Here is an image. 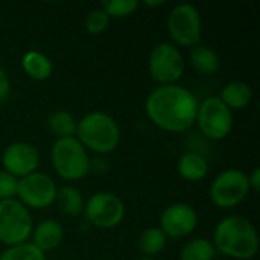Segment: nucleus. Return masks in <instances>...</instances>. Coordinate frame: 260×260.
Returning <instances> with one entry per match:
<instances>
[{
	"instance_id": "1",
	"label": "nucleus",
	"mask_w": 260,
	"mask_h": 260,
	"mask_svg": "<svg viewBox=\"0 0 260 260\" xmlns=\"http://www.w3.org/2000/svg\"><path fill=\"white\" fill-rule=\"evenodd\" d=\"M198 98L180 84L158 85L145 101V113L157 128L180 134L195 125Z\"/></svg>"
},
{
	"instance_id": "2",
	"label": "nucleus",
	"mask_w": 260,
	"mask_h": 260,
	"mask_svg": "<svg viewBox=\"0 0 260 260\" xmlns=\"http://www.w3.org/2000/svg\"><path fill=\"white\" fill-rule=\"evenodd\" d=\"M212 244L216 253H221L225 257L251 260L259 253V233L250 219L232 215L216 224Z\"/></svg>"
},
{
	"instance_id": "3",
	"label": "nucleus",
	"mask_w": 260,
	"mask_h": 260,
	"mask_svg": "<svg viewBox=\"0 0 260 260\" xmlns=\"http://www.w3.org/2000/svg\"><path fill=\"white\" fill-rule=\"evenodd\" d=\"M75 137L87 151L107 155L117 149L122 131L111 114L104 111H90L78 120Z\"/></svg>"
},
{
	"instance_id": "4",
	"label": "nucleus",
	"mask_w": 260,
	"mask_h": 260,
	"mask_svg": "<svg viewBox=\"0 0 260 260\" xmlns=\"http://www.w3.org/2000/svg\"><path fill=\"white\" fill-rule=\"evenodd\" d=\"M50 163L56 175L66 181H79L91 171L88 151L76 137L56 139L50 148Z\"/></svg>"
},
{
	"instance_id": "5",
	"label": "nucleus",
	"mask_w": 260,
	"mask_h": 260,
	"mask_svg": "<svg viewBox=\"0 0 260 260\" xmlns=\"http://www.w3.org/2000/svg\"><path fill=\"white\" fill-rule=\"evenodd\" d=\"M34 221L29 209L17 198L0 201V244L14 247L29 242Z\"/></svg>"
},
{
	"instance_id": "6",
	"label": "nucleus",
	"mask_w": 260,
	"mask_h": 260,
	"mask_svg": "<svg viewBox=\"0 0 260 260\" xmlns=\"http://www.w3.org/2000/svg\"><path fill=\"white\" fill-rule=\"evenodd\" d=\"M195 125L200 133L213 142L224 140L230 136L235 119L233 111H230L219 96H209L198 104Z\"/></svg>"
},
{
	"instance_id": "7",
	"label": "nucleus",
	"mask_w": 260,
	"mask_h": 260,
	"mask_svg": "<svg viewBox=\"0 0 260 260\" xmlns=\"http://www.w3.org/2000/svg\"><path fill=\"white\" fill-rule=\"evenodd\" d=\"M168 32L177 47H195L201 41L203 18L197 6L190 3L177 5L168 17Z\"/></svg>"
},
{
	"instance_id": "8",
	"label": "nucleus",
	"mask_w": 260,
	"mask_h": 260,
	"mask_svg": "<svg viewBox=\"0 0 260 260\" xmlns=\"http://www.w3.org/2000/svg\"><path fill=\"white\" fill-rule=\"evenodd\" d=\"M248 177L241 169H225L219 172L209 189L212 203L222 210H230L239 206L250 195Z\"/></svg>"
},
{
	"instance_id": "9",
	"label": "nucleus",
	"mask_w": 260,
	"mask_h": 260,
	"mask_svg": "<svg viewBox=\"0 0 260 260\" xmlns=\"http://www.w3.org/2000/svg\"><path fill=\"white\" fill-rule=\"evenodd\" d=\"M148 70L151 78L160 85L178 84L186 70L181 50L172 43H158L149 53Z\"/></svg>"
},
{
	"instance_id": "10",
	"label": "nucleus",
	"mask_w": 260,
	"mask_h": 260,
	"mask_svg": "<svg viewBox=\"0 0 260 260\" xmlns=\"http://www.w3.org/2000/svg\"><path fill=\"white\" fill-rule=\"evenodd\" d=\"M126 209L123 201L113 192H96L93 193L84 206V218L85 221L102 230H110L117 227L125 218Z\"/></svg>"
},
{
	"instance_id": "11",
	"label": "nucleus",
	"mask_w": 260,
	"mask_h": 260,
	"mask_svg": "<svg viewBox=\"0 0 260 260\" xmlns=\"http://www.w3.org/2000/svg\"><path fill=\"white\" fill-rule=\"evenodd\" d=\"M56 193L58 186L53 178L44 172L37 171L18 180L15 198L29 210H43L55 203Z\"/></svg>"
},
{
	"instance_id": "12",
	"label": "nucleus",
	"mask_w": 260,
	"mask_h": 260,
	"mask_svg": "<svg viewBox=\"0 0 260 260\" xmlns=\"http://www.w3.org/2000/svg\"><path fill=\"white\" fill-rule=\"evenodd\" d=\"M198 221V213L190 204L174 203L161 212L158 229L166 235V238L183 239L197 230Z\"/></svg>"
},
{
	"instance_id": "13",
	"label": "nucleus",
	"mask_w": 260,
	"mask_h": 260,
	"mask_svg": "<svg viewBox=\"0 0 260 260\" xmlns=\"http://www.w3.org/2000/svg\"><path fill=\"white\" fill-rule=\"evenodd\" d=\"M3 171L15 177L17 180L24 178L38 171L40 152L34 143L29 142H14L2 154Z\"/></svg>"
},
{
	"instance_id": "14",
	"label": "nucleus",
	"mask_w": 260,
	"mask_h": 260,
	"mask_svg": "<svg viewBox=\"0 0 260 260\" xmlns=\"http://www.w3.org/2000/svg\"><path fill=\"white\" fill-rule=\"evenodd\" d=\"M32 244L44 254L56 250L64 241V229L55 219H44L32 230Z\"/></svg>"
},
{
	"instance_id": "15",
	"label": "nucleus",
	"mask_w": 260,
	"mask_h": 260,
	"mask_svg": "<svg viewBox=\"0 0 260 260\" xmlns=\"http://www.w3.org/2000/svg\"><path fill=\"white\" fill-rule=\"evenodd\" d=\"M219 99L230 111H239L251 104L253 88L245 81H232L224 85Z\"/></svg>"
},
{
	"instance_id": "16",
	"label": "nucleus",
	"mask_w": 260,
	"mask_h": 260,
	"mask_svg": "<svg viewBox=\"0 0 260 260\" xmlns=\"http://www.w3.org/2000/svg\"><path fill=\"white\" fill-rule=\"evenodd\" d=\"M177 171L180 177L186 181L197 183L209 175V161L204 155L198 152H186L178 158Z\"/></svg>"
},
{
	"instance_id": "17",
	"label": "nucleus",
	"mask_w": 260,
	"mask_h": 260,
	"mask_svg": "<svg viewBox=\"0 0 260 260\" xmlns=\"http://www.w3.org/2000/svg\"><path fill=\"white\" fill-rule=\"evenodd\" d=\"M23 72L34 81H46L53 73V62L50 58L38 50H29L21 58Z\"/></svg>"
},
{
	"instance_id": "18",
	"label": "nucleus",
	"mask_w": 260,
	"mask_h": 260,
	"mask_svg": "<svg viewBox=\"0 0 260 260\" xmlns=\"http://www.w3.org/2000/svg\"><path fill=\"white\" fill-rule=\"evenodd\" d=\"M189 61L192 67L201 75H215L221 69L219 55L209 46L198 44L190 49Z\"/></svg>"
},
{
	"instance_id": "19",
	"label": "nucleus",
	"mask_w": 260,
	"mask_h": 260,
	"mask_svg": "<svg viewBox=\"0 0 260 260\" xmlns=\"http://www.w3.org/2000/svg\"><path fill=\"white\" fill-rule=\"evenodd\" d=\"M55 204L58 206V209L62 215L70 216V218H76V216L82 215L85 200H84V197L78 187L62 186V187H58Z\"/></svg>"
},
{
	"instance_id": "20",
	"label": "nucleus",
	"mask_w": 260,
	"mask_h": 260,
	"mask_svg": "<svg viewBox=\"0 0 260 260\" xmlns=\"http://www.w3.org/2000/svg\"><path fill=\"white\" fill-rule=\"evenodd\" d=\"M166 244L168 238L158 227L145 229L137 239V248L146 257H154L160 254L166 248Z\"/></svg>"
},
{
	"instance_id": "21",
	"label": "nucleus",
	"mask_w": 260,
	"mask_h": 260,
	"mask_svg": "<svg viewBox=\"0 0 260 260\" xmlns=\"http://www.w3.org/2000/svg\"><path fill=\"white\" fill-rule=\"evenodd\" d=\"M78 120L67 110H56L47 117V128L56 139L75 137Z\"/></svg>"
},
{
	"instance_id": "22",
	"label": "nucleus",
	"mask_w": 260,
	"mask_h": 260,
	"mask_svg": "<svg viewBox=\"0 0 260 260\" xmlns=\"http://www.w3.org/2000/svg\"><path fill=\"white\" fill-rule=\"evenodd\" d=\"M216 250L210 239L195 238L183 245L180 251V260H215Z\"/></svg>"
},
{
	"instance_id": "23",
	"label": "nucleus",
	"mask_w": 260,
	"mask_h": 260,
	"mask_svg": "<svg viewBox=\"0 0 260 260\" xmlns=\"http://www.w3.org/2000/svg\"><path fill=\"white\" fill-rule=\"evenodd\" d=\"M0 260H46V254L32 242H24L14 247H6L0 254Z\"/></svg>"
},
{
	"instance_id": "24",
	"label": "nucleus",
	"mask_w": 260,
	"mask_h": 260,
	"mask_svg": "<svg viewBox=\"0 0 260 260\" xmlns=\"http://www.w3.org/2000/svg\"><path fill=\"white\" fill-rule=\"evenodd\" d=\"M105 14L111 18H122V17H128L133 12H136V9L139 8V2L137 0H107L102 2L101 6Z\"/></svg>"
},
{
	"instance_id": "25",
	"label": "nucleus",
	"mask_w": 260,
	"mask_h": 260,
	"mask_svg": "<svg viewBox=\"0 0 260 260\" xmlns=\"http://www.w3.org/2000/svg\"><path fill=\"white\" fill-rule=\"evenodd\" d=\"M110 24V17L105 14L102 8L93 9L87 17H85V29L91 35H99L104 30H107Z\"/></svg>"
},
{
	"instance_id": "26",
	"label": "nucleus",
	"mask_w": 260,
	"mask_h": 260,
	"mask_svg": "<svg viewBox=\"0 0 260 260\" xmlns=\"http://www.w3.org/2000/svg\"><path fill=\"white\" fill-rule=\"evenodd\" d=\"M17 186H18V180L2 169L0 171V201L15 198Z\"/></svg>"
},
{
	"instance_id": "27",
	"label": "nucleus",
	"mask_w": 260,
	"mask_h": 260,
	"mask_svg": "<svg viewBox=\"0 0 260 260\" xmlns=\"http://www.w3.org/2000/svg\"><path fill=\"white\" fill-rule=\"evenodd\" d=\"M11 94V81L3 67H0V104L8 101Z\"/></svg>"
},
{
	"instance_id": "28",
	"label": "nucleus",
	"mask_w": 260,
	"mask_h": 260,
	"mask_svg": "<svg viewBox=\"0 0 260 260\" xmlns=\"http://www.w3.org/2000/svg\"><path fill=\"white\" fill-rule=\"evenodd\" d=\"M248 177V184H250V190L253 192H259L260 190V169L254 168L250 174H247Z\"/></svg>"
},
{
	"instance_id": "29",
	"label": "nucleus",
	"mask_w": 260,
	"mask_h": 260,
	"mask_svg": "<svg viewBox=\"0 0 260 260\" xmlns=\"http://www.w3.org/2000/svg\"><path fill=\"white\" fill-rule=\"evenodd\" d=\"M148 8H158V6H165V0H157V2H145L143 3Z\"/></svg>"
},
{
	"instance_id": "30",
	"label": "nucleus",
	"mask_w": 260,
	"mask_h": 260,
	"mask_svg": "<svg viewBox=\"0 0 260 260\" xmlns=\"http://www.w3.org/2000/svg\"><path fill=\"white\" fill-rule=\"evenodd\" d=\"M137 260H155L154 257H146V256H142V257H139Z\"/></svg>"
},
{
	"instance_id": "31",
	"label": "nucleus",
	"mask_w": 260,
	"mask_h": 260,
	"mask_svg": "<svg viewBox=\"0 0 260 260\" xmlns=\"http://www.w3.org/2000/svg\"><path fill=\"white\" fill-rule=\"evenodd\" d=\"M0 18H2V9H0Z\"/></svg>"
}]
</instances>
